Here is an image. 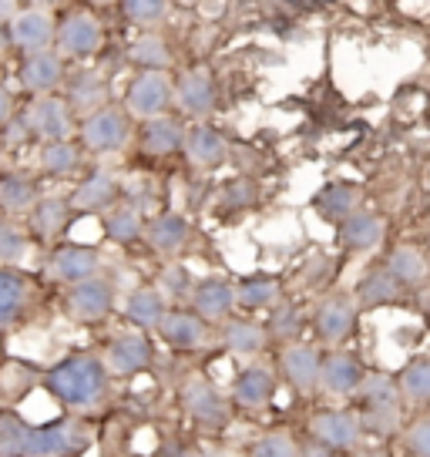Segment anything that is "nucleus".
<instances>
[{
	"label": "nucleus",
	"instance_id": "24",
	"mask_svg": "<svg viewBox=\"0 0 430 457\" xmlns=\"http://www.w3.org/2000/svg\"><path fill=\"white\" fill-rule=\"evenodd\" d=\"M384 236H387V222L376 212L357 209L350 219L340 222V245L350 249V253H370V249L384 243Z\"/></svg>",
	"mask_w": 430,
	"mask_h": 457
},
{
	"label": "nucleus",
	"instance_id": "38",
	"mask_svg": "<svg viewBox=\"0 0 430 457\" xmlns=\"http://www.w3.org/2000/svg\"><path fill=\"white\" fill-rule=\"evenodd\" d=\"M104 236L118 245H128V243H138L145 232V219L138 212V205H128V202H121V205H112L108 212H104Z\"/></svg>",
	"mask_w": 430,
	"mask_h": 457
},
{
	"label": "nucleus",
	"instance_id": "6",
	"mask_svg": "<svg viewBox=\"0 0 430 457\" xmlns=\"http://www.w3.org/2000/svg\"><path fill=\"white\" fill-rule=\"evenodd\" d=\"M115 310V283L108 276H87L81 283H71L64 293V313L71 316L74 323H101L108 320Z\"/></svg>",
	"mask_w": 430,
	"mask_h": 457
},
{
	"label": "nucleus",
	"instance_id": "20",
	"mask_svg": "<svg viewBox=\"0 0 430 457\" xmlns=\"http://www.w3.org/2000/svg\"><path fill=\"white\" fill-rule=\"evenodd\" d=\"M71 202L64 195H41L28 212V232L41 243H58L71 226Z\"/></svg>",
	"mask_w": 430,
	"mask_h": 457
},
{
	"label": "nucleus",
	"instance_id": "29",
	"mask_svg": "<svg viewBox=\"0 0 430 457\" xmlns=\"http://www.w3.org/2000/svg\"><path fill=\"white\" fill-rule=\"evenodd\" d=\"M172 98L178 101V108L188 114H209L215 108V85L209 71H188L182 74V81L172 87Z\"/></svg>",
	"mask_w": 430,
	"mask_h": 457
},
{
	"label": "nucleus",
	"instance_id": "12",
	"mask_svg": "<svg viewBox=\"0 0 430 457\" xmlns=\"http://www.w3.org/2000/svg\"><path fill=\"white\" fill-rule=\"evenodd\" d=\"M319 360L323 353L316 350L313 343H286L279 353V373L293 394L300 397H313L319 390Z\"/></svg>",
	"mask_w": 430,
	"mask_h": 457
},
{
	"label": "nucleus",
	"instance_id": "46",
	"mask_svg": "<svg viewBox=\"0 0 430 457\" xmlns=\"http://www.w3.org/2000/svg\"><path fill=\"white\" fill-rule=\"evenodd\" d=\"M401 437L414 457H430V414L417 417L414 424H407V430H401Z\"/></svg>",
	"mask_w": 430,
	"mask_h": 457
},
{
	"label": "nucleus",
	"instance_id": "23",
	"mask_svg": "<svg viewBox=\"0 0 430 457\" xmlns=\"http://www.w3.org/2000/svg\"><path fill=\"white\" fill-rule=\"evenodd\" d=\"M158 337L175 346V350H199L205 343V320H202L195 310H165L161 323H158Z\"/></svg>",
	"mask_w": 430,
	"mask_h": 457
},
{
	"label": "nucleus",
	"instance_id": "4",
	"mask_svg": "<svg viewBox=\"0 0 430 457\" xmlns=\"http://www.w3.org/2000/svg\"><path fill=\"white\" fill-rule=\"evenodd\" d=\"M78 135H81V148L91 155H115L131 138V114L118 104H101L95 112L81 114Z\"/></svg>",
	"mask_w": 430,
	"mask_h": 457
},
{
	"label": "nucleus",
	"instance_id": "36",
	"mask_svg": "<svg viewBox=\"0 0 430 457\" xmlns=\"http://www.w3.org/2000/svg\"><path fill=\"white\" fill-rule=\"evenodd\" d=\"M266 340H269V337H266L262 323H256V320H229V327H226V333H222L226 350L239 360L259 357L262 346H266Z\"/></svg>",
	"mask_w": 430,
	"mask_h": 457
},
{
	"label": "nucleus",
	"instance_id": "49",
	"mask_svg": "<svg viewBox=\"0 0 430 457\" xmlns=\"http://www.w3.org/2000/svg\"><path fill=\"white\" fill-rule=\"evenodd\" d=\"M296 457H336V451L327 447V444L313 441V437H306L302 444H296Z\"/></svg>",
	"mask_w": 430,
	"mask_h": 457
},
{
	"label": "nucleus",
	"instance_id": "19",
	"mask_svg": "<svg viewBox=\"0 0 430 457\" xmlns=\"http://www.w3.org/2000/svg\"><path fill=\"white\" fill-rule=\"evenodd\" d=\"M21 87L30 91V95H51L64 85V57L47 47V51H34V54H24V64H21Z\"/></svg>",
	"mask_w": 430,
	"mask_h": 457
},
{
	"label": "nucleus",
	"instance_id": "9",
	"mask_svg": "<svg viewBox=\"0 0 430 457\" xmlns=\"http://www.w3.org/2000/svg\"><path fill=\"white\" fill-rule=\"evenodd\" d=\"M104 41V28L95 14L87 11H74L64 21H58V30H54V51L68 61H85L101 47Z\"/></svg>",
	"mask_w": 430,
	"mask_h": 457
},
{
	"label": "nucleus",
	"instance_id": "32",
	"mask_svg": "<svg viewBox=\"0 0 430 457\" xmlns=\"http://www.w3.org/2000/svg\"><path fill=\"white\" fill-rule=\"evenodd\" d=\"M384 270H387L403 289H420V286L430 279L427 256H424L417 245H397L387 256V266H384Z\"/></svg>",
	"mask_w": 430,
	"mask_h": 457
},
{
	"label": "nucleus",
	"instance_id": "25",
	"mask_svg": "<svg viewBox=\"0 0 430 457\" xmlns=\"http://www.w3.org/2000/svg\"><path fill=\"white\" fill-rule=\"evenodd\" d=\"M360 202H363V192L357 186H350V182H330V186H323L316 192L313 209L323 222L340 226L343 219H350V215L357 212Z\"/></svg>",
	"mask_w": 430,
	"mask_h": 457
},
{
	"label": "nucleus",
	"instance_id": "40",
	"mask_svg": "<svg viewBox=\"0 0 430 457\" xmlns=\"http://www.w3.org/2000/svg\"><path fill=\"white\" fill-rule=\"evenodd\" d=\"M302 327H306V320H302V310L296 303H286L279 300L276 306H269V323H266V337H273L279 343H293L300 340Z\"/></svg>",
	"mask_w": 430,
	"mask_h": 457
},
{
	"label": "nucleus",
	"instance_id": "34",
	"mask_svg": "<svg viewBox=\"0 0 430 457\" xmlns=\"http://www.w3.org/2000/svg\"><path fill=\"white\" fill-rule=\"evenodd\" d=\"M165 310H169V303H165V296L158 293L155 286H138L125 296V316L138 329H155L161 323Z\"/></svg>",
	"mask_w": 430,
	"mask_h": 457
},
{
	"label": "nucleus",
	"instance_id": "7",
	"mask_svg": "<svg viewBox=\"0 0 430 457\" xmlns=\"http://www.w3.org/2000/svg\"><path fill=\"white\" fill-rule=\"evenodd\" d=\"M182 411L199 428H209V430H222L232 420L229 397L209 377H188L186 384H182Z\"/></svg>",
	"mask_w": 430,
	"mask_h": 457
},
{
	"label": "nucleus",
	"instance_id": "51",
	"mask_svg": "<svg viewBox=\"0 0 430 457\" xmlns=\"http://www.w3.org/2000/svg\"><path fill=\"white\" fill-rule=\"evenodd\" d=\"M17 11H21V0H0V28H7Z\"/></svg>",
	"mask_w": 430,
	"mask_h": 457
},
{
	"label": "nucleus",
	"instance_id": "44",
	"mask_svg": "<svg viewBox=\"0 0 430 457\" xmlns=\"http://www.w3.org/2000/svg\"><path fill=\"white\" fill-rule=\"evenodd\" d=\"M249 457H296V441L286 430H269L249 447Z\"/></svg>",
	"mask_w": 430,
	"mask_h": 457
},
{
	"label": "nucleus",
	"instance_id": "33",
	"mask_svg": "<svg viewBox=\"0 0 430 457\" xmlns=\"http://www.w3.org/2000/svg\"><path fill=\"white\" fill-rule=\"evenodd\" d=\"M182 142H186V129L169 114H155L145 121L142 148L148 155H175V152H182Z\"/></svg>",
	"mask_w": 430,
	"mask_h": 457
},
{
	"label": "nucleus",
	"instance_id": "17",
	"mask_svg": "<svg viewBox=\"0 0 430 457\" xmlns=\"http://www.w3.org/2000/svg\"><path fill=\"white\" fill-rule=\"evenodd\" d=\"M47 272H51L61 286L81 283V279H87V276H98L101 272V253L95 249V245L64 243L51 253V259H47Z\"/></svg>",
	"mask_w": 430,
	"mask_h": 457
},
{
	"label": "nucleus",
	"instance_id": "21",
	"mask_svg": "<svg viewBox=\"0 0 430 457\" xmlns=\"http://www.w3.org/2000/svg\"><path fill=\"white\" fill-rule=\"evenodd\" d=\"M142 239L148 243L152 253H158V256H178L188 245V239H192V226H188L186 215L161 212L145 222Z\"/></svg>",
	"mask_w": 430,
	"mask_h": 457
},
{
	"label": "nucleus",
	"instance_id": "2",
	"mask_svg": "<svg viewBox=\"0 0 430 457\" xmlns=\"http://www.w3.org/2000/svg\"><path fill=\"white\" fill-rule=\"evenodd\" d=\"M357 417L360 428H363V437L367 434L370 437H393V434H401L403 397L393 377H387V373H367L357 390Z\"/></svg>",
	"mask_w": 430,
	"mask_h": 457
},
{
	"label": "nucleus",
	"instance_id": "55",
	"mask_svg": "<svg viewBox=\"0 0 430 457\" xmlns=\"http://www.w3.org/2000/svg\"><path fill=\"white\" fill-rule=\"evenodd\" d=\"M98 4H115V0H98Z\"/></svg>",
	"mask_w": 430,
	"mask_h": 457
},
{
	"label": "nucleus",
	"instance_id": "18",
	"mask_svg": "<svg viewBox=\"0 0 430 457\" xmlns=\"http://www.w3.org/2000/svg\"><path fill=\"white\" fill-rule=\"evenodd\" d=\"M276 397V373L273 367H266V363H249L239 370L236 377V384H232V403L236 407H243L249 414H259V411H266Z\"/></svg>",
	"mask_w": 430,
	"mask_h": 457
},
{
	"label": "nucleus",
	"instance_id": "28",
	"mask_svg": "<svg viewBox=\"0 0 430 457\" xmlns=\"http://www.w3.org/2000/svg\"><path fill=\"white\" fill-rule=\"evenodd\" d=\"M81 145L74 138H58V142H41L37 148V171L41 175H51V179H68V175H78L81 171Z\"/></svg>",
	"mask_w": 430,
	"mask_h": 457
},
{
	"label": "nucleus",
	"instance_id": "30",
	"mask_svg": "<svg viewBox=\"0 0 430 457\" xmlns=\"http://www.w3.org/2000/svg\"><path fill=\"white\" fill-rule=\"evenodd\" d=\"M64 87H68L64 101L71 104L74 114H87L101 108V104H108V85L95 71H78L71 78H64Z\"/></svg>",
	"mask_w": 430,
	"mask_h": 457
},
{
	"label": "nucleus",
	"instance_id": "57",
	"mask_svg": "<svg viewBox=\"0 0 430 457\" xmlns=\"http://www.w3.org/2000/svg\"><path fill=\"white\" fill-rule=\"evenodd\" d=\"M172 457H188V454H172Z\"/></svg>",
	"mask_w": 430,
	"mask_h": 457
},
{
	"label": "nucleus",
	"instance_id": "41",
	"mask_svg": "<svg viewBox=\"0 0 430 457\" xmlns=\"http://www.w3.org/2000/svg\"><path fill=\"white\" fill-rule=\"evenodd\" d=\"M131 64H138L142 71H165L172 64V54H169V44L161 41L158 34H142L138 41L128 47Z\"/></svg>",
	"mask_w": 430,
	"mask_h": 457
},
{
	"label": "nucleus",
	"instance_id": "53",
	"mask_svg": "<svg viewBox=\"0 0 430 457\" xmlns=\"http://www.w3.org/2000/svg\"><path fill=\"white\" fill-rule=\"evenodd\" d=\"M11 360V353H7V333L0 329V370H4V363Z\"/></svg>",
	"mask_w": 430,
	"mask_h": 457
},
{
	"label": "nucleus",
	"instance_id": "52",
	"mask_svg": "<svg viewBox=\"0 0 430 457\" xmlns=\"http://www.w3.org/2000/svg\"><path fill=\"white\" fill-rule=\"evenodd\" d=\"M14 47H11V37H7V28H0V64L7 61V54H11Z\"/></svg>",
	"mask_w": 430,
	"mask_h": 457
},
{
	"label": "nucleus",
	"instance_id": "42",
	"mask_svg": "<svg viewBox=\"0 0 430 457\" xmlns=\"http://www.w3.org/2000/svg\"><path fill=\"white\" fill-rule=\"evenodd\" d=\"M30 249V232L14 226L11 219L0 222V266H21L28 259Z\"/></svg>",
	"mask_w": 430,
	"mask_h": 457
},
{
	"label": "nucleus",
	"instance_id": "14",
	"mask_svg": "<svg viewBox=\"0 0 430 457\" xmlns=\"http://www.w3.org/2000/svg\"><path fill=\"white\" fill-rule=\"evenodd\" d=\"M152 360H155V350H152V340L145 337V329L118 333L104 350V367H108V373H118V377L145 373L152 367Z\"/></svg>",
	"mask_w": 430,
	"mask_h": 457
},
{
	"label": "nucleus",
	"instance_id": "37",
	"mask_svg": "<svg viewBox=\"0 0 430 457\" xmlns=\"http://www.w3.org/2000/svg\"><path fill=\"white\" fill-rule=\"evenodd\" d=\"M232 293H236V303L245 310H269L283 300V283L276 276L256 272V276H245L239 286H232Z\"/></svg>",
	"mask_w": 430,
	"mask_h": 457
},
{
	"label": "nucleus",
	"instance_id": "5",
	"mask_svg": "<svg viewBox=\"0 0 430 457\" xmlns=\"http://www.w3.org/2000/svg\"><path fill=\"white\" fill-rule=\"evenodd\" d=\"M24 131H28L34 142H58V138H71L78 129V118H74L71 104L61 98L58 91L51 95H34L30 104L21 114Z\"/></svg>",
	"mask_w": 430,
	"mask_h": 457
},
{
	"label": "nucleus",
	"instance_id": "58",
	"mask_svg": "<svg viewBox=\"0 0 430 457\" xmlns=\"http://www.w3.org/2000/svg\"><path fill=\"white\" fill-rule=\"evenodd\" d=\"M427 266H430V259H427Z\"/></svg>",
	"mask_w": 430,
	"mask_h": 457
},
{
	"label": "nucleus",
	"instance_id": "27",
	"mask_svg": "<svg viewBox=\"0 0 430 457\" xmlns=\"http://www.w3.org/2000/svg\"><path fill=\"white\" fill-rule=\"evenodd\" d=\"M232 306H236V293L226 279H202L192 286V310L205 320V323H219L229 320Z\"/></svg>",
	"mask_w": 430,
	"mask_h": 457
},
{
	"label": "nucleus",
	"instance_id": "35",
	"mask_svg": "<svg viewBox=\"0 0 430 457\" xmlns=\"http://www.w3.org/2000/svg\"><path fill=\"white\" fill-rule=\"evenodd\" d=\"M403 296V286L390 276L387 270H370L363 279L357 283V293H353V300L357 306L363 310H370V306H393V303H401Z\"/></svg>",
	"mask_w": 430,
	"mask_h": 457
},
{
	"label": "nucleus",
	"instance_id": "1",
	"mask_svg": "<svg viewBox=\"0 0 430 457\" xmlns=\"http://www.w3.org/2000/svg\"><path fill=\"white\" fill-rule=\"evenodd\" d=\"M41 384L47 386V394L71 407V411H91L101 400L108 397V367L104 360L95 353H71V357L58 360L51 370H44Z\"/></svg>",
	"mask_w": 430,
	"mask_h": 457
},
{
	"label": "nucleus",
	"instance_id": "3",
	"mask_svg": "<svg viewBox=\"0 0 430 457\" xmlns=\"http://www.w3.org/2000/svg\"><path fill=\"white\" fill-rule=\"evenodd\" d=\"M91 447V428L64 417L51 424H24L21 457H81Z\"/></svg>",
	"mask_w": 430,
	"mask_h": 457
},
{
	"label": "nucleus",
	"instance_id": "50",
	"mask_svg": "<svg viewBox=\"0 0 430 457\" xmlns=\"http://www.w3.org/2000/svg\"><path fill=\"white\" fill-rule=\"evenodd\" d=\"M11 118H14V95L0 85V129H7Z\"/></svg>",
	"mask_w": 430,
	"mask_h": 457
},
{
	"label": "nucleus",
	"instance_id": "45",
	"mask_svg": "<svg viewBox=\"0 0 430 457\" xmlns=\"http://www.w3.org/2000/svg\"><path fill=\"white\" fill-rule=\"evenodd\" d=\"M21 434H24V420L14 414H0V457H21Z\"/></svg>",
	"mask_w": 430,
	"mask_h": 457
},
{
	"label": "nucleus",
	"instance_id": "22",
	"mask_svg": "<svg viewBox=\"0 0 430 457\" xmlns=\"http://www.w3.org/2000/svg\"><path fill=\"white\" fill-rule=\"evenodd\" d=\"M182 152H186V158L195 169H215V165H222L229 158V142L212 125H192V129H186Z\"/></svg>",
	"mask_w": 430,
	"mask_h": 457
},
{
	"label": "nucleus",
	"instance_id": "11",
	"mask_svg": "<svg viewBox=\"0 0 430 457\" xmlns=\"http://www.w3.org/2000/svg\"><path fill=\"white\" fill-rule=\"evenodd\" d=\"M357 323H360V306H357V300L346 296V293L330 296V300H323L316 306L313 329L327 346H343V343L357 333Z\"/></svg>",
	"mask_w": 430,
	"mask_h": 457
},
{
	"label": "nucleus",
	"instance_id": "59",
	"mask_svg": "<svg viewBox=\"0 0 430 457\" xmlns=\"http://www.w3.org/2000/svg\"><path fill=\"white\" fill-rule=\"evenodd\" d=\"M407 457H414V454H407Z\"/></svg>",
	"mask_w": 430,
	"mask_h": 457
},
{
	"label": "nucleus",
	"instance_id": "43",
	"mask_svg": "<svg viewBox=\"0 0 430 457\" xmlns=\"http://www.w3.org/2000/svg\"><path fill=\"white\" fill-rule=\"evenodd\" d=\"M118 4L131 24H142V28H155L169 14V0H118Z\"/></svg>",
	"mask_w": 430,
	"mask_h": 457
},
{
	"label": "nucleus",
	"instance_id": "10",
	"mask_svg": "<svg viewBox=\"0 0 430 457\" xmlns=\"http://www.w3.org/2000/svg\"><path fill=\"white\" fill-rule=\"evenodd\" d=\"M54 30H58L54 11H47V7H21L14 21L7 24V37H11L14 51L34 54V51L54 47Z\"/></svg>",
	"mask_w": 430,
	"mask_h": 457
},
{
	"label": "nucleus",
	"instance_id": "47",
	"mask_svg": "<svg viewBox=\"0 0 430 457\" xmlns=\"http://www.w3.org/2000/svg\"><path fill=\"white\" fill-rule=\"evenodd\" d=\"M256 202V186L252 182H232L226 188V205L229 209H243V205H252Z\"/></svg>",
	"mask_w": 430,
	"mask_h": 457
},
{
	"label": "nucleus",
	"instance_id": "13",
	"mask_svg": "<svg viewBox=\"0 0 430 457\" xmlns=\"http://www.w3.org/2000/svg\"><path fill=\"white\" fill-rule=\"evenodd\" d=\"M172 78L165 71H142L135 81L128 85V95H125V112L131 118H155V114H165L169 104H172Z\"/></svg>",
	"mask_w": 430,
	"mask_h": 457
},
{
	"label": "nucleus",
	"instance_id": "8",
	"mask_svg": "<svg viewBox=\"0 0 430 457\" xmlns=\"http://www.w3.org/2000/svg\"><path fill=\"white\" fill-rule=\"evenodd\" d=\"M306 437L327 444L336 454L343 451H357L363 444V428H360L357 411L350 407H330V411H316L306 424Z\"/></svg>",
	"mask_w": 430,
	"mask_h": 457
},
{
	"label": "nucleus",
	"instance_id": "48",
	"mask_svg": "<svg viewBox=\"0 0 430 457\" xmlns=\"http://www.w3.org/2000/svg\"><path fill=\"white\" fill-rule=\"evenodd\" d=\"M169 276V286H161L158 293L169 300V296H182V293H188V279H186V270H169L165 272Z\"/></svg>",
	"mask_w": 430,
	"mask_h": 457
},
{
	"label": "nucleus",
	"instance_id": "26",
	"mask_svg": "<svg viewBox=\"0 0 430 457\" xmlns=\"http://www.w3.org/2000/svg\"><path fill=\"white\" fill-rule=\"evenodd\" d=\"M118 195H121V188H118L115 175L95 171V175H87L85 182L74 188L68 202H71L74 212H108L118 202Z\"/></svg>",
	"mask_w": 430,
	"mask_h": 457
},
{
	"label": "nucleus",
	"instance_id": "15",
	"mask_svg": "<svg viewBox=\"0 0 430 457\" xmlns=\"http://www.w3.org/2000/svg\"><path fill=\"white\" fill-rule=\"evenodd\" d=\"M363 377H367V370L350 350H336V353H327L319 360V390L336 400L357 397Z\"/></svg>",
	"mask_w": 430,
	"mask_h": 457
},
{
	"label": "nucleus",
	"instance_id": "16",
	"mask_svg": "<svg viewBox=\"0 0 430 457\" xmlns=\"http://www.w3.org/2000/svg\"><path fill=\"white\" fill-rule=\"evenodd\" d=\"M34 303V283L17 266H0V329L21 327Z\"/></svg>",
	"mask_w": 430,
	"mask_h": 457
},
{
	"label": "nucleus",
	"instance_id": "56",
	"mask_svg": "<svg viewBox=\"0 0 430 457\" xmlns=\"http://www.w3.org/2000/svg\"><path fill=\"white\" fill-rule=\"evenodd\" d=\"M427 323H430V303H427Z\"/></svg>",
	"mask_w": 430,
	"mask_h": 457
},
{
	"label": "nucleus",
	"instance_id": "54",
	"mask_svg": "<svg viewBox=\"0 0 430 457\" xmlns=\"http://www.w3.org/2000/svg\"><path fill=\"white\" fill-rule=\"evenodd\" d=\"M61 0H30V7H47V11H51V7H58Z\"/></svg>",
	"mask_w": 430,
	"mask_h": 457
},
{
	"label": "nucleus",
	"instance_id": "31",
	"mask_svg": "<svg viewBox=\"0 0 430 457\" xmlns=\"http://www.w3.org/2000/svg\"><path fill=\"white\" fill-rule=\"evenodd\" d=\"M41 199V186L24 171L0 175V212L4 215H28L30 205Z\"/></svg>",
	"mask_w": 430,
	"mask_h": 457
},
{
	"label": "nucleus",
	"instance_id": "39",
	"mask_svg": "<svg viewBox=\"0 0 430 457\" xmlns=\"http://www.w3.org/2000/svg\"><path fill=\"white\" fill-rule=\"evenodd\" d=\"M393 380H397L403 403H414V407H427L430 403V357L410 360L401 370V377H393Z\"/></svg>",
	"mask_w": 430,
	"mask_h": 457
}]
</instances>
